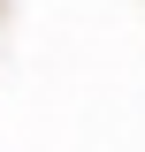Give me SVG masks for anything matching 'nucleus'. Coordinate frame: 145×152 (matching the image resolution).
<instances>
[]
</instances>
